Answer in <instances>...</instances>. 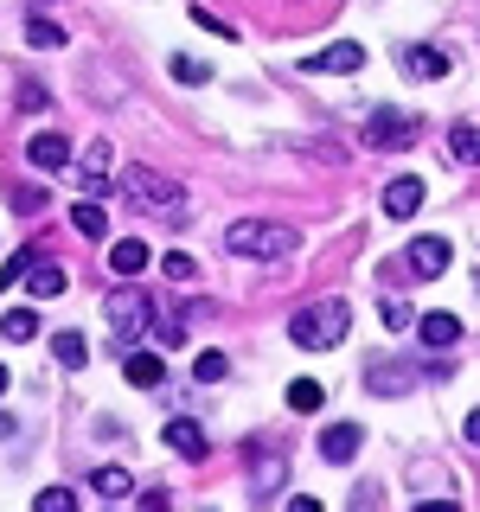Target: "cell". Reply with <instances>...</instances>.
<instances>
[{"label":"cell","mask_w":480,"mask_h":512,"mask_svg":"<svg viewBox=\"0 0 480 512\" xmlns=\"http://www.w3.org/2000/svg\"><path fill=\"white\" fill-rule=\"evenodd\" d=\"M77 167H84V186L96 192V186L109 180V167H116V148H109V141H90V148H84V160H77Z\"/></svg>","instance_id":"ac0fdd59"},{"label":"cell","mask_w":480,"mask_h":512,"mask_svg":"<svg viewBox=\"0 0 480 512\" xmlns=\"http://www.w3.org/2000/svg\"><path fill=\"white\" fill-rule=\"evenodd\" d=\"M320 404H327V391H320L314 378H295V384H288V410L308 416V410H320Z\"/></svg>","instance_id":"d4e9b609"},{"label":"cell","mask_w":480,"mask_h":512,"mask_svg":"<svg viewBox=\"0 0 480 512\" xmlns=\"http://www.w3.org/2000/svg\"><path fill=\"white\" fill-rule=\"evenodd\" d=\"M301 71H333V77L365 71V45L359 39H340V45H327V52H308V58H301Z\"/></svg>","instance_id":"ba28073f"},{"label":"cell","mask_w":480,"mask_h":512,"mask_svg":"<svg viewBox=\"0 0 480 512\" xmlns=\"http://www.w3.org/2000/svg\"><path fill=\"white\" fill-rule=\"evenodd\" d=\"M250 487H256V493H269V487H282V461H263V468H256V474H250Z\"/></svg>","instance_id":"1f68e13d"},{"label":"cell","mask_w":480,"mask_h":512,"mask_svg":"<svg viewBox=\"0 0 480 512\" xmlns=\"http://www.w3.org/2000/svg\"><path fill=\"white\" fill-rule=\"evenodd\" d=\"M20 109H26V116H32V109H45V84H39V77H26V84H20Z\"/></svg>","instance_id":"d6a6232c"},{"label":"cell","mask_w":480,"mask_h":512,"mask_svg":"<svg viewBox=\"0 0 480 512\" xmlns=\"http://www.w3.org/2000/svg\"><path fill=\"white\" fill-rule=\"evenodd\" d=\"M167 71L180 77V84H205V77H212V64H199V58H173Z\"/></svg>","instance_id":"f546056e"},{"label":"cell","mask_w":480,"mask_h":512,"mask_svg":"<svg viewBox=\"0 0 480 512\" xmlns=\"http://www.w3.org/2000/svg\"><path fill=\"white\" fill-rule=\"evenodd\" d=\"M224 372H231V359H224V352H212V346H205L199 359H192V378H199V384H218Z\"/></svg>","instance_id":"4316f807"},{"label":"cell","mask_w":480,"mask_h":512,"mask_svg":"<svg viewBox=\"0 0 480 512\" xmlns=\"http://www.w3.org/2000/svg\"><path fill=\"white\" fill-rule=\"evenodd\" d=\"M378 320H384L391 333H404V327H410V308H404V301H378Z\"/></svg>","instance_id":"4dcf8cb0"},{"label":"cell","mask_w":480,"mask_h":512,"mask_svg":"<svg viewBox=\"0 0 480 512\" xmlns=\"http://www.w3.org/2000/svg\"><path fill=\"white\" fill-rule=\"evenodd\" d=\"M224 250L244 256V263H282V256L301 250V231L276 218H237V224H224Z\"/></svg>","instance_id":"6da1fadb"},{"label":"cell","mask_w":480,"mask_h":512,"mask_svg":"<svg viewBox=\"0 0 480 512\" xmlns=\"http://www.w3.org/2000/svg\"><path fill=\"white\" fill-rule=\"evenodd\" d=\"M448 256H455V250H448V237H416V244L404 250V263H410V276L436 282L442 269H448Z\"/></svg>","instance_id":"30bf717a"},{"label":"cell","mask_w":480,"mask_h":512,"mask_svg":"<svg viewBox=\"0 0 480 512\" xmlns=\"http://www.w3.org/2000/svg\"><path fill=\"white\" fill-rule=\"evenodd\" d=\"M32 256H39V244H26L20 256H7V263H0V288H13V282H20V276H26V263H32Z\"/></svg>","instance_id":"f1b7e54d"},{"label":"cell","mask_w":480,"mask_h":512,"mask_svg":"<svg viewBox=\"0 0 480 512\" xmlns=\"http://www.w3.org/2000/svg\"><path fill=\"white\" fill-rule=\"evenodd\" d=\"M416 340H423L429 352H448L461 340V314H448V308H436V314H423L416 320Z\"/></svg>","instance_id":"4fadbf2b"},{"label":"cell","mask_w":480,"mask_h":512,"mask_svg":"<svg viewBox=\"0 0 480 512\" xmlns=\"http://www.w3.org/2000/svg\"><path fill=\"white\" fill-rule=\"evenodd\" d=\"M26 288H32V295H39V301H58L64 295V288H71V276H64V263H52V256H32V263H26Z\"/></svg>","instance_id":"7c38bea8"},{"label":"cell","mask_w":480,"mask_h":512,"mask_svg":"<svg viewBox=\"0 0 480 512\" xmlns=\"http://www.w3.org/2000/svg\"><path fill=\"white\" fill-rule=\"evenodd\" d=\"M410 384H416V365L410 359H384V352H378V359L365 365V391H372V397H404Z\"/></svg>","instance_id":"8992f818"},{"label":"cell","mask_w":480,"mask_h":512,"mask_svg":"<svg viewBox=\"0 0 480 512\" xmlns=\"http://www.w3.org/2000/svg\"><path fill=\"white\" fill-rule=\"evenodd\" d=\"M448 160H455V167H480V122L448 128Z\"/></svg>","instance_id":"e0dca14e"},{"label":"cell","mask_w":480,"mask_h":512,"mask_svg":"<svg viewBox=\"0 0 480 512\" xmlns=\"http://www.w3.org/2000/svg\"><path fill=\"white\" fill-rule=\"evenodd\" d=\"M71 224L90 237V244H103V237H109V212H103L96 199H77V205H71Z\"/></svg>","instance_id":"d6986e66"},{"label":"cell","mask_w":480,"mask_h":512,"mask_svg":"<svg viewBox=\"0 0 480 512\" xmlns=\"http://www.w3.org/2000/svg\"><path fill=\"white\" fill-rule=\"evenodd\" d=\"M346 327H352V308H346L340 295L308 301V308H295V314H288V340H295V346H308V352L340 346V340H346Z\"/></svg>","instance_id":"7a4b0ae2"},{"label":"cell","mask_w":480,"mask_h":512,"mask_svg":"<svg viewBox=\"0 0 480 512\" xmlns=\"http://www.w3.org/2000/svg\"><path fill=\"white\" fill-rule=\"evenodd\" d=\"M122 372H128V384H135V391H154V384L167 378V365H160L154 352H128V365H122Z\"/></svg>","instance_id":"ffe728a7"},{"label":"cell","mask_w":480,"mask_h":512,"mask_svg":"<svg viewBox=\"0 0 480 512\" xmlns=\"http://www.w3.org/2000/svg\"><path fill=\"white\" fill-rule=\"evenodd\" d=\"M103 308H109V333H116L122 346H135L141 333L154 327V301H148V295H135V288H116Z\"/></svg>","instance_id":"5b68a950"},{"label":"cell","mask_w":480,"mask_h":512,"mask_svg":"<svg viewBox=\"0 0 480 512\" xmlns=\"http://www.w3.org/2000/svg\"><path fill=\"white\" fill-rule=\"evenodd\" d=\"M52 359L64 365V372H77V365L90 359V340L84 333H52Z\"/></svg>","instance_id":"7402d4cb"},{"label":"cell","mask_w":480,"mask_h":512,"mask_svg":"<svg viewBox=\"0 0 480 512\" xmlns=\"http://www.w3.org/2000/svg\"><path fill=\"white\" fill-rule=\"evenodd\" d=\"M192 26H205V32H218V39H231V26H224L218 13H205V7H192Z\"/></svg>","instance_id":"836d02e7"},{"label":"cell","mask_w":480,"mask_h":512,"mask_svg":"<svg viewBox=\"0 0 480 512\" xmlns=\"http://www.w3.org/2000/svg\"><path fill=\"white\" fill-rule=\"evenodd\" d=\"M359 448H365V429L359 423H327V429H320V461H333V468H346Z\"/></svg>","instance_id":"9c48e42d"},{"label":"cell","mask_w":480,"mask_h":512,"mask_svg":"<svg viewBox=\"0 0 480 512\" xmlns=\"http://www.w3.org/2000/svg\"><path fill=\"white\" fill-rule=\"evenodd\" d=\"M26 160H32L39 173H64V167H71V141H64L58 128H45V135L26 141Z\"/></svg>","instance_id":"8fae6325"},{"label":"cell","mask_w":480,"mask_h":512,"mask_svg":"<svg viewBox=\"0 0 480 512\" xmlns=\"http://www.w3.org/2000/svg\"><path fill=\"white\" fill-rule=\"evenodd\" d=\"M160 442H167L173 455H192V461H205V429L192 423V416H173V423L160 429Z\"/></svg>","instance_id":"9a60e30c"},{"label":"cell","mask_w":480,"mask_h":512,"mask_svg":"<svg viewBox=\"0 0 480 512\" xmlns=\"http://www.w3.org/2000/svg\"><path fill=\"white\" fill-rule=\"evenodd\" d=\"M0 340H13V346L39 340V314H32V308H13V314H0Z\"/></svg>","instance_id":"44dd1931"},{"label":"cell","mask_w":480,"mask_h":512,"mask_svg":"<svg viewBox=\"0 0 480 512\" xmlns=\"http://www.w3.org/2000/svg\"><path fill=\"white\" fill-rule=\"evenodd\" d=\"M384 212H391V218H416V212H423V180H416V173H397V180L384 186Z\"/></svg>","instance_id":"5bb4252c"},{"label":"cell","mask_w":480,"mask_h":512,"mask_svg":"<svg viewBox=\"0 0 480 512\" xmlns=\"http://www.w3.org/2000/svg\"><path fill=\"white\" fill-rule=\"evenodd\" d=\"M122 199L135 205V212H160L167 224H186V192H180V180H167V173H154V167H128L122 173Z\"/></svg>","instance_id":"3957f363"},{"label":"cell","mask_w":480,"mask_h":512,"mask_svg":"<svg viewBox=\"0 0 480 512\" xmlns=\"http://www.w3.org/2000/svg\"><path fill=\"white\" fill-rule=\"evenodd\" d=\"M148 263H154V250L141 244V237H116V244H109V269H116L122 282H128V276H141Z\"/></svg>","instance_id":"2e32d148"},{"label":"cell","mask_w":480,"mask_h":512,"mask_svg":"<svg viewBox=\"0 0 480 512\" xmlns=\"http://www.w3.org/2000/svg\"><path fill=\"white\" fill-rule=\"evenodd\" d=\"M468 442H474V448H480V410H474V416H468Z\"/></svg>","instance_id":"e575fe53"},{"label":"cell","mask_w":480,"mask_h":512,"mask_svg":"<svg viewBox=\"0 0 480 512\" xmlns=\"http://www.w3.org/2000/svg\"><path fill=\"white\" fill-rule=\"evenodd\" d=\"M160 276H167V282H199V263H192V256L186 250H167V256H160Z\"/></svg>","instance_id":"484cf974"},{"label":"cell","mask_w":480,"mask_h":512,"mask_svg":"<svg viewBox=\"0 0 480 512\" xmlns=\"http://www.w3.org/2000/svg\"><path fill=\"white\" fill-rule=\"evenodd\" d=\"M32 506H39V512H77V493H71V487H45Z\"/></svg>","instance_id":"83f0119b"},{"label":"cell","mask_w":480,"mask_h":512,"mask_svg":"<svg viewBox=\"0 0 480 512\" xmlns=\"http://www.w3.org/2000/svg\"><path fill=\"white\" fill-rule=\"evenodd\" d=\"M90 493H96V500H128L135 487H128L122 468H96V474H90Z\"/></svg>","instance_id":"603a6c76"},{"label":"cell","mask_w":480,"mask_h":512,"mask_svg":"<svg viewBox=\"0 0 480 512\" xmlns=\"http://www.w3.org/2000/svg\"><path fill=\"white\" fill-rule=\"evenodd\" d=\"M359 141H365L372 154H397V148H410V141H416V116H404V109H391V103H378L372 116H365Z\"/></svg>","instance_id":"277c9868"},{"label":"cell","mask_w":480,"mask_h":512,"mask_svg":"<svg viewBox=\"0 0 480 512\" xmlns=\"http://www.w3.org/2000/svg\"><path fill=\"white\" fill-rule=\"evenodd\" d=\"M26 39L39 45V52H58V45H64V26L45 20V13H32V20H26Z\"/></svg>","instance_id":"cb8c5ba5"},{"label":"cell","mask_w":480,"mask_h":512,"mask_svg":"<svg viewBox=\"0 0 480 512\" xmlns=\"http://www.w3.org/2000/svg\"><path fill=\"white\" fill-rule=\"evenodd\" d=\"M397 71H404L410 84H436V77H448V52H436V45H404V52H397Z\"/></svg>","instance_id":"52a82bcc"},{"label":"cell","mask_w":480,"mask_h":512,"mask_svg":"<svg viewBox=\"0 0 480 512\" xmlns=\"http://www.w3.org/2000/svg\"><path fill=\"white\" fill-rule=\"evenodd\" d=\"M0 397H7V365H0Z\"/></svg>","instance_id":"d590c367"}]
</instances>
